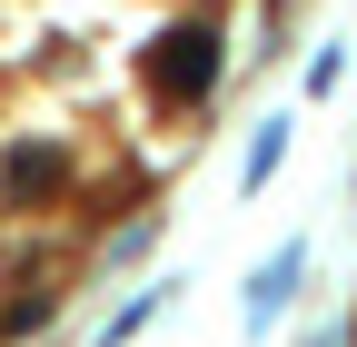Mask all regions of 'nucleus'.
Masks as SVG:
<instances>
[{
    "mask_svg": "<svg viewBox=\"0 0 357 347\" xmlns=\"http://www.w3.org/2000/svg\"><path fill=\"white\" fill-rule=\"evenodd\" d=\"M218 60H229V30H218L208 10H189V20H169L149 50H139V79H149V100L199 109V100L218 90Z\"/></svg>",
    "mask_w": 357,
    "mask_h": 347,
    "instance_id": "f257e3e1",
    "label": "nucleus"
},
{
    "mask_svg": "<svg viewBox=\"0 0 357 347\" xmlns=\"http://www.w3.org/2000/svg\"><path fill=\"white\" fill-rule=\"evenodd\" d=\"M70 189V159L50 139H20L10 159H0V199H60Z\"/></svg>",
    "mask_w": 357,
    "mask_h": 347,
    "instance_id": "f03ea898",
    "label": "nucleus"
},
{
    "mask_svg": "<svg viewBox=\"0 0 357 347\" xmlns=\"http://www.w3.org/2000/svg\"><path fill=\"white\" fill-rule=\"evenodd\" d=\"M298 268H307V248H298V238H288V248H278V258H268V268H258V278H248V318H258V327H268V318H278V298H288V288H298Z\"/></svg>",
    "mask_w": 357,
    "mask_h": 347,
    "instance_id": "7ed1b4c3",
    "label": "nucleus"
},
{
    "mask_svg": "<svg viewBox=\"0 0 357 347\" xmlns=\"http://www.w3.org/2000/svg\"><path fill=\"white\" fill-rule=\"evenodd\" d=\"M278 149H288V119H258V139H248V169H238V189H268V179H278Z\"/></svg>",
    "mask_w": 357,
    "mask_h": 347,
    "instance_id": "20e7f679",
    "label": "nucleus"
},
{
    "mask_svg": "<svg viewBox=\"0 0 357 347\" xmlns=\"http://www.w3.org/2000/svg\"><path fill=\"white\" fill-rule=\"evenodd\" d=\"M40 327H50V298H20V308H0V337H10V347H20V337H40Z\"/></svg>",
    "mask_w": 357,
    "mask_h": 347,
    "instance_id": "39448f33",
    "label": "nucleus"
},
{
    "mask_svg": "<svg viewBox=\"0 0 357 347\" xmlns=\"http://www.w3.org/2000/svg\"><path fill=\"white\" fill-rule=\"evenodd\" d=\"M159 308H169V288H159V298H129V308H119V327H100V347H119V337H139V327H149Z\"/></svg>",
    "mask_w": 357,
    "mask_h": 347,
    "instance_id": "423d86ee",
    "label": "nucleus"
}]
</instances>
